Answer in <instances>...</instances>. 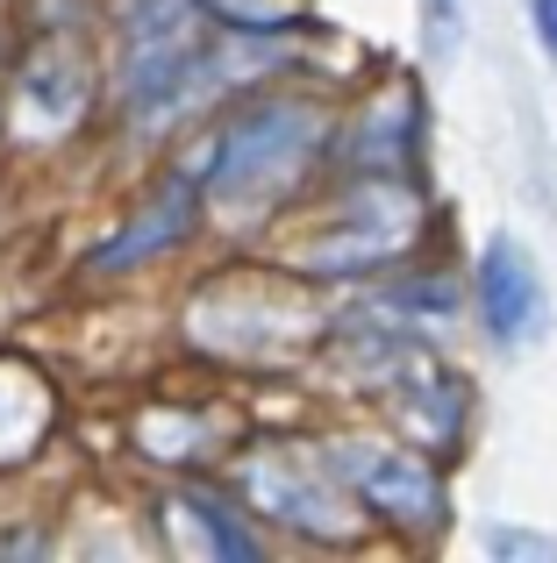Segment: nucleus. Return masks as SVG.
Returning a JSON list of instances; mask_svg holds the SVG:
<instances>
[{"mask_svg":"<svg viewBox=\"0 0 557 563\" xmlns=\"http://www.w3.org/2000/svg\"><path fill=\"white\" fill-rule=\"evenodd\" d=\"M321 136V114L301 108V100H278V108H258L243 122L222 129L215 143V192L222 200H243V192H265L278 186Z\"/></svg>","mask_w":557,"mask_h":563,"instance_id":"1","label":"nucleus"},{"mask_svg":"<svg viewBox=\"0 0 557 563\" xmlns=\"http://www.w3.org/2000/svg\"><path fill=\"white\" fill-rule=\"evenodd\" d=\"M479 321L493 343H529L544 329V278H536L529 250L507 235H493L479 257Z\"/></svg>","mask_w":557,"mask_h":563,"instance_id":"2","label":"nucleus"},{"mask_svg":"<svg viewBox=\"0 0 557 563\" xmlns=\"http://www.w3.org/2000/svg\"><path fill=\"white\" fill-rule=\"evenodd\" d=\"M358 493L372 499L386 521H401V528H436V514H444V493H436V478L415 464V456H401V450L358 456Z\"/></svg>","mask_w":557,"mask_h":563,"instance_id":"3","label":"nucleus"},{"mask_svg":"<svg viewBox=\"0 0 557 563\" xmlns=\"http://www.w3.org/2000/svg\"><path fill=\"white\" fill-rule=\"evenodd\" d=\"M51 428V385H43L29 364L0 357V464L29 456Z\"/></svg>","mask_w":557,"mask_h":563,"instance_id":"4","label":"nucleus"},{"mask_svg":"<svg viewBox=\"0 0 557 563\" xmlns=\"http://www.w3.org/2000/svg\"><path fill=\"white\" fill-rule=\"evenodd\" d=\"M179 514H186V521H194V528H200V542H208V550H215V556H222V550H229V556H258V542H251V536H243V528H237V521H229V514H222V507H215V499H179Z\"/></svg>","mask_w":557,"mask_h":563,"instance_id":"5","label":"nucleus"},{"mask_svg":"<svg viewBox=\"0 0 557 563\" xmlns=\"http://www.w3.org/2000/svg\"><path fill=\"white\" fill-rule=\"evenodd\" d=\"M422 14H429V51L450 57L458 51V0H422Z\"/></svg>","mask_w":557,"mask_h":563,"instance_id":"6","label":"nucleus"},{"mask_svg":"<svg viewBox=\"0 0 557 563\" xmlns=\"http://www.w3.org/2000/svg\"><path fill=\"white\" fill-rule=\"evenodd\" d=\"M493 550H501V556H507V550H515V556H557L550 542H529V536H507V528H493Z\"/></svg>","mask_w":557,"mask_h":563,"instance_id":"7","label":"nucleus"},{"mask_svg":"<svg viewBox=\"0 0 557 563\" xmlns=\"http://www.w3.org/2000/svg\"><path fill=\"white\" fill-rule=\"evenodd\" d=\"M536 29H544V43H550V57H557V0H536Z\"/></svg>","mask_w":557,"mask_h":563,"instance_id":"8","label":"nucleus"}]
</instances>
